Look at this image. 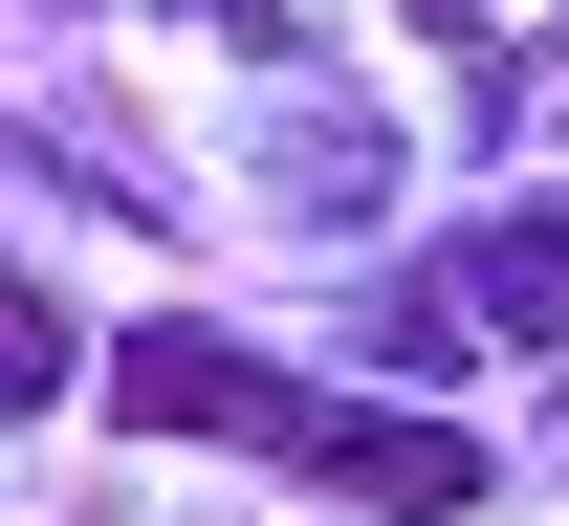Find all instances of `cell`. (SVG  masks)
<instances>
[{
    "mask_svg": "<svg viewBox=\"0 0 569 526\" xmlns=\"http://www.w3.org/2000/svg\"><path fill=\"white\" fill-rule=\"evenodd\" d=\"M395 351H417V374H460V351H569V198L460 220L417 286H395Z\"/></svg>",
    "mask_w": 569,
    "mask_h": 526,
    "instance_id": "cell-1",
    "label": "cell"
},
{
    "mask_svg": "<svg viewBox=\"0 0 569 526\" xmlns=\"http://www.w3.org/2000/svg\"><path fill=\"white\" fill-rule=\"evenodd\" d=\"M284 483H329V505H372V526H460V505H482V439H460V417L307 395V417H284Z\"/></svg>",
    "mask_w": 569,
    "mask_h": 526,
    "instance_id": "cell-2",
    "label": "cell"
},
{
    "mask_svg": "<svg viewBox=\"0 0 569 526\" xmlns=\"http://www.w3.org/2000/svg\"><path fill=\"white\" fill-rule=\"evenodd\" d=\"M110 417H132V439H263V460H284L307 374H263V351H219V329H132V351H110Z\"/></svg>",
    "mask_w": 569,
    "mask_h": 526,
    "instance_id": "cell-3",
    "label": "cell"
},
{
    "mask_svg": "<svg viewBox=\"0 0 569 526\" xmlns=\"http://www.w3.org/2000/svg\"><path fill=\"white\" fill-rule=\"evenodd\" d=\"M88 374V351H67V329H44V307H22V286H0V417H44V395H67Z\"/></svg>",
    "mask_w": 569,
    "mask_h": 526,
    "instance_id": "cell-4",
    "label": "cell"
},
{
    "mask_svg": "<svg viewBox=\"0 0 569 526\" xmlns=\"http://www.w3.org/2000/svg\"><path fill=\"white\" fill-rule=\"evenodd\" d=\"M417 22H460V44H482V22H503V0H417Z\"/></svg>",
    "mask_w": 569,
    "mask_h": 526,
    "instance_id": "cell-5",
    "label": "cell"
},
{
    "mask_svg": "<svg viewBox=\"0 0 569 526\" xmlns=\"http://www.w3.org/2000/svg\"><path fill=\"white\" fill-rule=\"evenodd\" d=\"M198 22H241V44H263V22H284V0H198Z\"/></svg>",
    "mask_w": 569,
    "mask_h": 526,
    "instance_id": "cell-6",
    "label": "cell"
}]
</instances>
